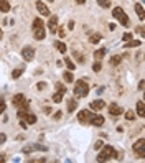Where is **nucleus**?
Instances as JSON below:
<instances>
[{"label": "nucleus", "mask_w": 145, "mask_h": 163, "mask_svg": "<svg viewBox=\"0 0 145 163\" xmlns=\"http://www.w3.org/2000/svg\"><path fill=\"white\" fill-rule=\"evenodd\" d=\"M45 23H43L41 18H35L33 20V36L35 40H38V41H41V40H45Z\"/></svg>", "instance_id": "f257e3e1"}, {"label": "nucleus", "mask_w": 145, "mask_h": 163, "mask_svg": "<svg viewBox=\"0 0 145 163\" xmlns=\"http://www.w3.org/2000/svg\"><path fill=\"white\" fill-rule=\"evenodd\" d=\"M72 92H74L76 99H83V97H86L87 94H89V86H87L86 81H76Z\"/></svg>", "instance_id": "f03ea898"}, {"label": "nucleus", "mask_w": 145, "mask_h": 163, "mask_svg": "<svg viewBox=\"0 0 145 163\" xmlns=\"http://www.w3.org/2000/svg\"><path fill=\"white\" fill-rule=\"evenodd\" d=\"M112 157H115L114 147H111V145H106V147H104V145H102V150H101L99 155H97V161H99V163H104V161L111 160Z\"/></svg>", "instance_id": "7ed1b4c3"}, {"label": "nucleus", "mask_w": 145, "mask_h": 163, "mask_svg": "<svg viewBox=\"0 0 145 163\" xmlns=\"http://www.w3.org/2000/svg\"><path fill=\"white\" fill-rule=\"evenodd\" d=\"M112 15H114V18L117 20L122 27H129V17L126 15V12L120 9V7H115V9L112 10Z\"/></svg>", "instance_id": "20e7f679"}, {"label": "nucleus", "mask_w": 145, "mask_h": 163, "mask_svg": "<svg viewBox=\"0 0 145 163\" xmlns=\"http://www.w3.org/2000/svg\"><path fill=\"white\" fill-rule=\"evenodd\" d=\"M91 119H92V112L91 111H81L78 114V120L81 122L83 125H89Z\"/></svg>", "instance_id": "39448f33"}, {"label": "nucleus", "mask_w": 145, "mask_h": 163, "mask_svg": "<svg viewBox=\"0 0 145 163\" xmlns=\"http://www.w3.org/2000/svg\"><path fill=\"white\" fill-rule=\"evenodd\" d=\"M134 152L139 155L140 158H145V140L143 138H140V140H137L134 144Z\"/></svg>", "instance_id": "423d86ee"}, {"label": "nucleus", "mask_w": 145, "mask_h": 163, "mask_svg": "<svg viewBox=\"0 0 145 163\" xmlns=\"http://www.w3.org/2000/svg\"><path fill=\"white\" fill-rule=\"evenodd\" d=\"M22 56H23V59H25V61H31L35 58V48L33 46H23Z\"/></svg>", "instance_id": "0eeeda50"}, {"label": "nucleus", "mask_w": 145, "mask_h": 163, "mask_svg": "<svg viewBox=\"0 0 145 163\" xmlns=\"http://www.w3.org/2000/svg\"><path fill=\"white\" fill-rule=\"evenodd\" d=\"M109 114H111V115H122L124 109L120 107L119 104H111L109 105Z\"/></svg>", "instance_id": "6e6552de"}, {"label": "nucleus", "mask_w": 145, "mask_h": 163, "mask_svg": "<svg viewBox=\"0 0 145 163\" xmlns=\"http://www.w3.org/2000/svg\"><path fill=\"white\" fill-rule=\"evenodd\" d=\"M36 9H38V12L43 15V17H50V9H48L41 0H38V2H36Z\"/></svg>", "instance_id": "1a4fd4ad"}, {"label": "nucleus", "mask_w": 145, "mask_h": 163, "mask_svg": "<svg viewBox=\"0 0 145 163\" xmlns=\"http://www.w3.org/2000/svg\"><path fill=\"white\" fill-rule=\"evenodd\" d=\"M48 28H50L51 33H56V30H58V17H50V20H48Z\"/></svg>", "instance_id": "9d476101"}, {"label": "nucleus", "mask_w": 145, "mask_h": 163, "mask_svg": "<svg viewBox=\"0 0 145 163\" xmlns=\"http://www.w3.org/2000/svg\"><path fill=\"white\" fill-rule=\"evenodd\" d=\"M35 150H43V152H45L46 147H43V145H30V147H23L22 152L23 153H31V152H35Z\"/></svg>", "instance_id": "9b49d317"}, {"label": "nucleus", "mask_w": 145, "mask_h": 163, "mask_svg": "<svg viewBox=\"0 0 145 163\" xmlns=\"http://www.w3.org/2000/svg\"><path fill=\"white\" fill-rule=\"evenodd\" d=\"M91 124L92 125H96V127H101V125L104 124V117L101 115V114H92V119H91Z\"/></svg>", "instance_id": "f8f14e48"}, {"label": "nucleus", "mask_w": 145, "mask_h": 163, "mask_svg": "<svg viewBox=\"0 0 145 163\" xmlns=\"http://www.w3.org/2000/svg\"><path fill=\"white\" fill-rule=\"evenodd\" d=\"M89 105H91V109H92V111H101V109H104V107H106L104 101H101V99H97V101H92V102H91Z\"/></svg>", "instance_id": "ddd939ff"}, {"label": "nucleus", "mask_w": 145, "mask_h": 163, "mask_svg": "<svg viewBox=\"0 0 145 163\" xmlns=\"http://www.w3.org/2000/svg\"><path fill=\"white\" fill-rule=\"evenodd\" d=\"M22 119L23 120H25L27 122V124H35V122H36V115H33V114H28V112H25V114H23V117H22Z\"/></svg>", "instance_id": "4468645a"}, {"label": "nucleus", "mask_w": 145, "mask_h": 163, "mask_svg": "<svg viewBox=\"0 0 145 163\" xmlns=\"http://www.w3.org/2000/svg\"><path fill=\"white\" fill-rule=\"evenodd\" d=\"M23 101H25V96H23V94H17V96H13V99H12V104H13V107H18Z\"/></svg>", "instance_id": "2eb2a0df"}, {"label": "nucleus", "mask_w": 145, "mask_h": 163, "mask_svg": "<svg viewBox=\"0 0 145 163\" xmlns=\"http://www.w3.org/2000/svg\"><path fill=\"white\" fill-rule=\"evenodd\" d=\"M137 114H139V117H145V104H143V101H139V102H137Z\"/></svg>", "instance_id": "dca6fc26"}, {"label": "nucleus", "mask_w": 145, "mask_h": 163, "mask_svg": "<svg viewBox=\"0 0 145 163\" xmlns=\"http://www.w3.org/2000/svg\"><path fill=\"white\" fill-rule=\"evenodd\" d=\"M0 12H2V13L10 12V3L7 2V0H0Z\"/></svg>", "instance_id": "f3484780"}, {"label": "nucleus", "mask_w": 145, "mask_h": 163, "mask_svg": "<svg viewBox=\"0 0 145 163\" xmlns=\"http://www.w3.org/2000/svg\"><path fill=\"white\" fill-rule=\"evenodd\" d=\"M55 48H56V50H58L59 53H63V55H64V53H66V50H68L66 44H64L63 41H55Z\"/></svg>", "instance_id": "a211bd4d"}, {"label": "nucleus", "mask_w": 145, "mask_h": 163, "mask_svg": "<svg viewBox=\"0 0 145 163\" xmlns=\"http://www.w3.org/2000/svg\"><path fill=\"white\" fill-rule=\"evenodd\" d=\"M106 48H99V50L97 51H94V58L96 59H102L104 58V56H106Z\"/></svg>", "instance_id": "6ab92c4d"}, {"label": "nucleus", "mask_w": 145, "mask_h": 163, "mask_svg": "<svg viewBox=\"0 0 145 163\" xmlns=\"http://www.w3.org/2000/svg\"><path fill=\"white\" fill-rule=\"evenodd\" d=\"M120 61H122V56L115 55V56H112V58L109 59V63H111L112 66H119V64H120Z\"/></svg>", "instance_id": "aec40b11"}, {"label": "nucleus", "mask_w": 145, "mask_h": 163, "mask_svg": "<svg viewBox=\"0 0 145 163\" xmlns=\"http://www.w3.org/2000/svg\"><path fill=\"white\" fill-rule=\"evenodd\" d=\"M135 12H137V15H139L140 20L145 18V15H143V7L140 5V3H135Z\"/></svg>", "instance_id": "412c9836"}, {"label": "nucleus", "mask_w": 145, "mask_h": 163, "mask_svg": "<svg viewBox=\"0 0 145 163\" xmlns=\"http://www.w3.org/2000/svg\"><path fill=\"white\" fill-rule=\"evenodd\" d=\"M142 41H139V40H129L126 41V48H134V46H140Z\"/></svg>", "instance_id": "4be33fe9"}, {"label": "nucleus", "mask_w": 145, "mask_h": 163, "mask_svg": "<svg viewBox=\"0 0 145 163\" xmlns=\"http://www.w3.org/2000/svg\"><path fill=\"white\" fill-rule=\"evenodd\" d=\"M63 79L66 81L68 84H69V83H72V81H74V76H72V73H71V71H66V73L63 74Z\"/></svg>", "instance_id": "5701e85b"}, {"label": "nucleus", "mask_w": 145, "mask_h": 163, "mask_svg": "<svg viewBox=\"0 0 145 163\" xmlns=\"http://www.w3.org/2000/svg\"><path fill=\"white\" fill-rule=\"evenodd\" d=\"M76 105H78L76 104V99H69L68 101V112H72L76 109Z\"/></svg>", "instance_id": "b1692460"}, {"label": "nucleus", "mask_w": 145, "mask_h": 163, "mask_svg": "<svg viewBox=\"0 0 145 163\" xmlns=\"http://www.w3.org/2000/svg\"><path fill=\"white\" fill-rule=\"evenodd\" d=\"M64 64H66V66H68V69H69V71H72V69L76 68V64L72 63V61H71L69 58H64Z\"/></svg>", "instance_id": "393cba45"}, {"label": "nucleus", "mask_w": 145, "mask_h": 163, "mask_svg": "<svg viewBox=\"0 0 145 163\" xmlns=\"http://www.w3.org/2000/svg\"><path fill=\"white\" fill-rule=\"evenodd\" d=\"M97 3L102 9H109V7H111V0H97Z\"/></svg>", "instance_id": "a878e982"}, {"label": "nucleus", "mask_w": 145, "mask_h": 163, "mask_svg": "<svg viewBox=\"0 0 145 163\" xmlns=\"http://www.w3.org/2000/svg\"><path fill=\"white\" fill-rule=\"evenodd\" d=\"M63 96H64L63 92H59V91H58L56 94H53V101H55L56 104H58V102H61V101H63Z\"/></svg>", "instance_id": "bb28decb"}, {"label": "nucleus", "mask_w": 145, "mask_h": 163, "mask_svg": "<svg viewBox=\"0 0 145 163\" xmlns=\"http://www.w3.org/2000/svg\"><path fill=\"white\" fill-rule=\"evenodd\" d=\"M101 38H102V36H101L99 33H94V35H91V38H89V41H91V43H94V44H96V43H99V40H101Z\"/></svg>", "instance_id": "cd10ccee"}, {"label": "nucleus", "mask_w": 145, "mask_h": 163, "mask_svg": "<svg viewBox=\"0 0 145 163\" xmlns=\"http://www.w3.org/2000/svg\"><path fill=\"white\" fill-rule=\"evenodd\" d=\"M74 58L78 59V63H79V64L86 61V58H84V55H81V53H78V51H74Z\"/></svg>", "instance_id": "c85d7f7f"}, {"label": "nucleus", "mask_w": 145, "mask_h": 163, "mask_svg": "<svg viewBox=\"0 0 145 163\" xmlns=\"http://www.w3.org/2000/svg\"><path fill=\"white\" fill-rule=\"evenodd\" d=\"M92 69H94V71H96V73H99V71H101V69H102V63H101V61L97 59V61H96V63H94V64H92Z\"/></svg>", "instance_id": "c756f323"}, {"label": "nucleus", "mask_w": 145, "mask_h": 163, "mask_svg": "<svg viewBox=\"0 0 145 163\" xmlns=\"http://www.w3.org/2000/svg\"><path fill=\"white\" fill-rule=\"evenodd\" d=\"M22 74H23V69H15V71L12 73V77H13V79H18Z\"/></svg>", "instance_id": "7c9ffc66"}, {"label": "nucleus", "mask_w": 145, "mask_h": 163, "mask_svg": "<svg viewBox=\"0 0 145 163\" xmlns=\"http://www.w3.org/2000/svg\"><path fill=\"white\" fill-rule=\"evenodd\" d=\"M126 119H127V120H134V119H135V112H134V111H127V112H126Z\"/></svg>", "instance_id": "2f4dec72"}, {"label": "nucleus", "mask_w": 145, "mask_h": 163, "mask_svg": "<svg viewBox=\"0 0 145 163\" xmlns=\"http://www.w3.org/2000/svg\"><path fill=\"white\" fill-rule=\"evenodd\" d=\"M56 31H58V33H59V38H64V36H66V30H64L63 27L59 28V30H56Z\"/></svg>", "instance_id": "473e14b6"}, {"label": "nucleus", "mask_w": 145, "mask_h": 163, "mask_svg": "<svg viewBox=\"0 0 145 163\" xmlns=\"http://www.w3.org/2000/svg\"><path fill=\"white\" fill-rule=\"evenodd\" d=\"M56 87H58V91H59V92H63V94L66 92V87H64L61 83H58V84H56Z\"/></svg>", "instance_id": "72a5a7b5"}, {"label": "nucleus", "mask_w": 145, "mask_h": 163, "mask_svg": "<svg viewBox=\"0 0 145 163\" xmlns=\"http://www.w3.org/2000/svg\"><path fill=\"white\" fill-rule=\"evenodd\" d=\"M5 142H7V135H5V133H2V132H0V145H3Z\"/></svg>", "instance_id": "f704fd0d"}, {"label": "nucleus", "mask_w": 145, "mask_h": 163, "mask_svg": "<svg viewBox=\"0 0 145 163\" xmlns=\"http://www.w3.org/2000/svg\"><path fill=\"white\" fill-rule=\"evenodd\" d=\"M3 111H5V101H3L2 97H0V114H2Z\"/></svg>", "instance_id": "c9c22d12"}, {"label": "nucleus", "mask_w": 145, "mask_h": 163, "mask_svg": "<svg viewBox=\"0 0 145 163\" xmlns=\"http://www.w3.org/2000/svg\"><path fill=\"white\" fill-rule=\"evenodd\" d=\"M102 145H104V142L99 140V142H96V144H94V148L96 150H101V148H102Z\"/></svg>", "instance_id": "e433bc0d"}, {"label": "nucleus", "mask_w": 145, "mask_h": 163, "mask_svg": "<svg viewBox=\"0 0 145 163\" xmlns=\"http://www.w3.org/2000/svg\"><path fill=\"white\" fill-rule=\"evenodd\" d=\"M122 40H124V41H129V40H132V33H126V35L122 36Z\"/></svg>", "instance_id": "4c0bfd02"}, {"label": "nucleus", "mask_w": 145, "mask_h": 163, "mask_svg": "<svg viewBox=\"0 0 145 163\" xmlns=\"http://www.w3.org/2000/svg\"><path fill=\"white\" fill-rule=\"evenodd\" d=\"M61 115H63V112H61V111H58L53 117H55V120H59V119H61Z\"/></svg>", "instance_id": "58836bf2"}, {"label": "nucleus", "mask_w": 145, "mask_h": 163, "mask_svg": "<svg viewBox=\"0 0 145 163\" xmlns=\"http://www.w3.org/2000/svg\"><path fill=\"white\" fill-rule=\"evenodd\" d=\"M36 87L41 91V89H45V87H46V83H38V86H36Z\"/></svg>", "instance_id": "ea45409f"}, {"label": "nucleus", "mask_w": 145, "mask_h": 163, "mask_svg": "<svg viewBox=\"0 0 145 163\" xmlns=\"http://www.w3.org/2000/svg\"><path fill=\"white\" fill-rule=\"evenodd\" d=\"M137 31H139V33H140V35H142V36H145V31H143V27H139V28H137Z\"/></svg>", "instance_id": "a19ab883"}, {"label": "nucleus", "mask_w": 145, "mask_h": 163, "mask_svg": "<svg viewBox=\"0 0 145 163\" xmlns=\"http://www.w3.org/2000/svg\"><path fill=\"white\" fill-rule=\"evenodd\" d=\"M139 91H143V81H140V83H139Z\"/></svg>", "instance_id": "79ce46f5"}, {"label": "nucleus", "mask_w": 145, "mask_h": 163, "mask_svg": "<svg viewBox=\"0 0 145 163\" xmlns=\"http://www.w3.org/2000/svg\"><path fill=\"white\" fill-rule=\"evenodd\" d=\"M109 30L114 31V30H115V23H111V25H109Z\"/></svg>", "instance_id": "37998d69"}, {"label": "nucleus", "mask_w": 145, "mask_h": 163, "mask_svg": "<svg viewBox=\"0 0 145 163\" xmlns=\"http://www.w3.org/2000/svg\"><path fill=\"white\" fill-rule=\"evenodd\" d=\"M68 28H69V30H72V28H74V22H69V25H68Z\"/></svg>", "instance_id": "c03bdc74"}, {"label": "nucleus", "mask_w": 145, "mask_h": 163, "mask_svg": "<svg viewBox=\"0 0 145 163\" xmlns=\"http://www.w3.org/2000/svg\"><path fill=\"white\" fill-rule=\"evenodd\" d=\"M0 161H5V155L3 153H0Z\"/></svg>", "instance_id": "a18cd8bd"}, {"label": "nucleus", "mask_w": 145, "mask_h": 163, "mask_svg": "<svg viewBox=\"0 0 145 163\" xmlns=\"http://www.w3.org/2000/svg\"><path fill=\"white\" fill-rule=\"evenodd\" d=\"M76 2H78V3H84L86 0H76Z\"/></svg>", "instance_id": "49530a36"}, {"label": "nucleus", "mask_w": 145, "mask_h": 163, "mask_svg": "<svg viewBox=\"0 0 145 163\" xmlns=\"http://www.w3.org/2000/svg\"><path fill=\"white\" fill-rule=\"evenodd\" d=\"M2 36H3V33H2V30H0V40H2Z\"/></svg>", "instance_id": "de8ad7c7"}, {"label": "nucleus", "mask_w": 145, "mask_h": 163, "mask_svg": "<svg viewBox=\"0 0 145 163\" xmlns=\"http://www.w3.org/2000/svg\"><path fill=\"white\" fill-rule=\"evenodd\" d=\"M48 2H55V0H48Z\"/></svg>", "instance_id": "09e8293b"}]
</instances>
